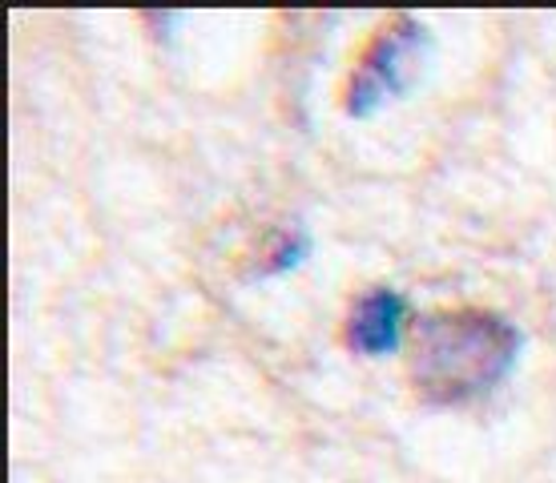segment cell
<instances>
[{"label": "cell", "mask_w": 556, "mask_h": 483, "mask_svg": "<svg viewBox=\"0 0 556 483\" xmlns=\"http://www.w3.org/2000/svg\"><path fill=\"white\" fill-rule=\"evenodd\" d=\"M407 318H412V306L400 290L367 287L343 318V343L355 355H391L404 343Z\"/></svg>", "instance_id": "3957f363"}, {"label": "cell", "mask_w": 556, "mask_h": 483, "mask_svg": "<svg viewBox=\"0 0 556 483\" xmlns=\"http://www.w3.org/2000/svg\"><path fill=\"white\" fill-rule=\"evenodd\" d=\"M424 49H428V33L412 16H395L383 28H376L363 45L355 69H351L348 89H343L348 113L363 117V113L376 110L388 93H400L407 77L419 69Z\"/></svg>", "instance_id": "7a4b0ae2"}, {"label": "cell", "mask_w": 556, "mask_h": 483, "mask_svg": "<svg viewBox=\"0 0 556 483\" xmlns=\"http://www.w3.org/2000/svg\"><path fill=\"white\" fill-rule=\"evenodd\" d=\"M306 250H311V242H306L299 230H287V234L278 238L275 246L263 254V275H278V270H291L299 258H303Z\"/></svg>", "instance_id": "277c9868"}, {"label": "cell", "mask_w": 556, "mask_h": 483, "mask_svg": "<svg viewBox=\"0 0 556 483\" xmlns=\"http://www.w3.org/2000/svg\"><path fill=\"white\" fill-rule=\"evenodd\" d=\"M520 355V331L484 306H444L416 322L407 379L431 407L484 399L508 379Z\"/></svg>", "instance_id": "6da1fadb"}]
</instances>
